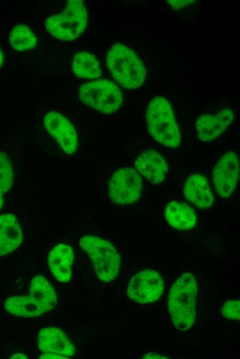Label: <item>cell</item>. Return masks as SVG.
<instances>
[{"mask_svg":"<svg viewBox=\"0 0 240 359\" xmlns=\"http://www.w3.org/2000/svg\"><path fill=\"white\" fill-rule=\"evenodd\" d=\"M197 282L190 272L181 275L172 286L168 296V308L175 328L187 331L197 315Z\"/></svg>","mask_w":240,"mask_h":359,"instance_id":"cell-1","label":"cell"},{"mask_svg":"<svg viewBox=\"0 0 240 359\" xmlns=\"http://www.w3.org/2000/svg\"><path fill=\"white\" fill-rule=\"evenodd\" d=\"M106 65L112 77L126 88H137L146 79L143 64L134 51L122 43L112 46L106 55Z\"/></svg>","mask_w":240,"mask_h":359,"instance_id":"cell-2","label":"cell"},{"mask_svg":"<svg viewBox=\"0 0 240 359\" xmlns=\"http://www.w3.org/2000/svg\"><path fill=\"white\" fill-rule=\"evenodd\" d=\"M146 123L150 135L159 143L177 148L181 141L179 129L170 102L163 97L153 98L146 110Z\"/></svg>","mask_w":240,"mask_h":359,"instance_id":"cell-3","label":"cell"},{"mask_svg":"<svg viewBox=\"0 0 240 359\" xmlns=\"http://www.w3.org/2000/svg\"><path fill=\"white\" fill-rule=\"evenodd\" d=\"M79 244L92 261L95 273L101 282L108 283L117 278L121 270L120 256L110 242L88 235L80 239Z\"/></svg>","mask_w":240,"mask_h":359,"instance_id":"cell-4","label":"cell"},{"mask_svg":"<svg viewBox=\"0 0 240 359\" xmlns=\"http://www.w3.org/2000/svg\"><path fill=\"white\" fill-rule=\"evenodd\" d=\"M88 12L81 0H68L63 11L46 19V30L62 41H72L85 30Z\"/></svg>","mask_w":240,"mask_h":359,"instance_id":"cell-5","label":"cell"},{"mask_svg":"<svg viewBox=\"0 0 240 359\" xmlns=\"http://www.w3.org/2000/svg\"><path fill=\"white\" fill-rule=\"evenodd\" d=\"M82 102L105 114L117 110L123 103L119 88L107 79L90 81L83 84L79 90Z\"/></svg>","mask_w":240,"mask_h":359,"instance_id":"cell-6","label":"cell"},{"mask_svg":"<svg viewBox=\"0 0 240 359\" xmlns=\"http://www.w3.org/2000/svg\"><path fill=\"white\" fill-rule=\"evenodd\" d=\"M142 188L143 180L137 171L124 167L112 175L108 184V195L114 204H130L138 200Z\"/></svg>","mask_w":240,"mask_h":359,"instance_id":"cell-7","label":"cell"},{"mask_svg":"<svg viewBox=\"0 0 240 359\" xmlns=\"http://www.w3.org/2000/svg\"><path fill=\"white\" fill-rule=\"evenodd\" d=\"M164 282L161 275L154 270L146 269L134 274L130 279L126 294L139 304H150L157 301L163 294Z\"/></svg>","mask_w":240,"mask_h":359,"instance_id":"cell-8","label":"cell"},{"mask_svg":"<svg viewBox=\"0 0 240 359\" xmlns=\"http://www.w3.org/2000/svg\"><path fill=\"white\" fill-rule=\"evenodd\" d=\"M239 162L237 153L230 151L223 154L214 166L213 184L222 197H230L234 191L239 180Z\"/></svg>","mask_w":240,"mask_h":359,"instance_id":"cell-9","label":"cell"},{"mask_svg":"<svg viewBox=\"0 0 240 359\" xmlns=\"http://www.w3.org/2000/svg\"><path fill=\"white\" fill-rule=\"evenodd\" d=\"M44 126L68 154L74 153L77 148V135L68 119L56 110L48 112L44 117Z\"/></svg>","mask_w":240,"mask_h":359,"instance_id":"cell-10","label":"cell"},{"mask_svg":"<svg viewBox=\"0 0 240 359\" xmlns=\"http://www.w3.org/2000/svg\"><path fill=\"white\" fill-rule=\"evenodd\" d=\"M234 112L223 108L215 114L201 115L196 122V130L202 142L212 141L222 135L234 119Z\"/></svg>","mask_w":240,"mask_h":359,"instance_id":"cell-11","label":"cell"},{"mask_svg":"<svg viewBox=\"0 0 240 359\" xmlns=\"http://www.w3.org/2000/svg\"><path fill=\"white\" fill-rule=\"evenodd\" d=\"M134 167L137 172L153 184H161L168 173L166 159L154 149L141 153L134 162Z\"/></svg>","mask_w":240,"mask_h":359,"instance_id":"cell-12","label":"cell"},{"mask_svg":"<svg viewBox=\"0 0 240 359\" xmlns=\"http://www.w3.org/2000/svg\"><path fill=\"white\" fill-rule=\"evenodd\" d=\"M38 348L42 352H54L70 357L75 353V347L66 335L56 327L41 329L37 336Z\"/></svg>","mask_w":240,"mask_h":359,"instance_id":"cell-13","label":"cell"},{"mask_svg":"<svg viewBox=\"0 0 240 359\" xmlns=\"http://www.w3.org/2000/svg\"><path fill=\"white\" fill-rule=\"evenodd\" d=\"M74 255L72 248L65 244L54 246L48 254V266L61 282H68L72 277V264Z\"/></svg>","mask_w":240,"mask_h":359,"instance_id":"cell-14","label":"cell"},{"mask_svg":"<svg viewBox=\"0 0 240 359\" xmlns=\"http://www.w3.org/2000/svg\"><path fill=\"white\" fill-rule=\"evenodd\" d=\"M183 194L196 206L210 208L214 203V195L206 178L199 174L190 175L185 182Z\"/></svg>","mask_w":240,"mask_h":359,"instance_id":"cell-15","label":"cell"},{"mask_svg":"<svg viewBox=\"0 0 240 359\" xmlns=\"http://www.w3.org/2000/svg\"><path fill=\"white\" fill-rule=\"evenodd\" d=\"M22 240V231L17 217L12 213L0 215V256L14 251Z\"/></svg>","mask_w":240,"mask_h":359,"instance_id":"cell-16","label":"cell"},{"mask_svg":"<svg viewBox=\"0 0 240 359\" xmlns=\"http://www.w3.org/2000/svg\"><path fill=\"white\" fill-rule=\"evenodd\" d=\"M165 217L171 226L179 230L192 229L197 222L195 211L188 204L175 200L167 205Z\"/></svg>","mask_w":240,"mask_h":359,"instance_id":"cell-17","label":"cell"},{"mask_svg":"<svg viewBox=\"0 0 240 359\" xmlns=\"http://www.w3.org/2000/svg\"><path fill=\"white\" fill-rule=\"evenodd\" d=\"M29 295L46 313L52 310L57 304V294L49 281L43 275L32 278L29 289Z\"/></svg>","mask_w":240,"mask_h":359,"instance_id":"cell-18","label":"cell"},{"mask_svg":"<svg viewBox=\"0 0 240 359\" xmlns=\"http://www.w3.org/2000/svg\"><path fill=\"white\" fill-rule=\"evenodd\" d=\"M4 308L10 314L22 318L38 317L45 313L29 295L9 297L5 301Z\"/></svg>","mask_w":240,"mask_h":359,"instance_id":"cell-19","label":"cell"},{"mask_svg":"<svg viewBox=\"0 0 240 359\" xmlns=\"http://www.w3.org/2000/svg\"><path fill=\"white\" fill-rule=\"evenodd\" d=\"M72 68L77 77L83 79H92L101 75L100 64L97 57L86 51L74 55Z\"/></svg>","mask_w":240,"mask_h":359,"instance_id":"cell-20","label":"cell"},{"mask_svg":"<svg viewBox=\"0 0 240 359\" xmlns=\"http://www.w3.org/2000/svg\"><path fill=\"white\" fill-rule=\"evenodd\" d=\"M9 41L11 46L16 50L24 51L35 47L37 39L31 29L25 24H18L13 27Z\"/></svg>","mask_w":240,"mask_h":359,"instance_id":"cell-21","label":"cell"},{"mask_svg":"<svg viewBox=\"0 0 240 359\" xmlns=\"http://www.w3.org/2000/svg\"><path fill=\"white\" fill-rule=\"evenodd\" d=\"M13 168L8 157L0 152V192L8 191L12 184Z\"/></svg>","mask_w":240,"mask_h":359,"instance_id":"cell-22","label":"cell"},{"mask_svg":"<svg viewBox=\"0 0 240 359\" xmlns=\"http://www.w3.org/2000/svg\"><path fill=\"white\" fill-rule=\"evenodd\" d=\"M222 315L232 320H239L240 318V302L238 300L227 301L222 307Z\"/></svg>","mask_w":240,"mask_h":359,"instance_id":"cell-23","label":"cell"},{"mask_svg":"<svg viewBox=\"0 0 240 359\" xmlns=\"http://www.w3.org/2000/svg\"><path fill=\"white\" fill-rule=\"evenodd\" d=\"M167 2L171 6V7L174 10H180L188 5H190L194 2L192 0H181V1H175V0H168Z\"/></svg>","mask_w":240,"mask_h":359,"instance_id":"cell-24","label":"cell"},{"mask_svg":"<svg viewBox=\"0 0 240 359\" xmlns=\"http://www.w3.org/2000/svg\"><path fill=\"white\" fill-rule=\"evenodd\" d=\"M43 353L40 356L39 358H49V359H63L69 358L67 357L54 352H42Z\"/></svg>","mask_w":240,"mask_h":359,"instance_id":"cell-25","label":"cell"},{"mask_svg":"<svg viewBox=\"0 0 240 359\" xmlns=\"http://www.w3.org/2000/svg\"><path fill=\"white\" fill-rule=\"evenodd\" d=\"M143 358H169L168 356L157 351L146 352L142 355Z\"/></svg>","mask_w":240,"mask_h":359,"instance_id":"cell-26","label":"cell"},{"mask_svg":"<svg viewBox=\"0 0 240 359\" xmlns=\"http://www.w3.org/2000/svg\"><path fill=\"white\" fill-rule=\"evenodd\" d=\"M11 358H27V357L23 354L19 353V354L12 356V357H11Z\"/></svg>","mask_w":240,"mask_h":359,"instance_id":"cell-27","label":"cell"},{"mask_svg":"<svg viewBox=\"0 0 240 359\" xmlns=\"http://www.w3.org/2000/svg\"><path fill=\"white\" fill-rule=\"evenodd\" d=\"M3 193H2L1 192H0V209L3 207V204H4V200H3Z\"/></svg>","mask_w":240,"mask_h":359,"instance_id":"cell-28","label":"cell"},{"mask_svg":"<svg viewBox=\"0 0 240 359\" xmlns=\"http://www.w3.org/2000/svg\"><path fill=\"white\" fill-rule=\"evenodd\" d=\"M4 63V58L2 53L1 50L0 49V67Z\"/></svg>","mask_w":240,"mask_h":359,"instance_id":"cell-29","label":"cell"}]
</instances>
